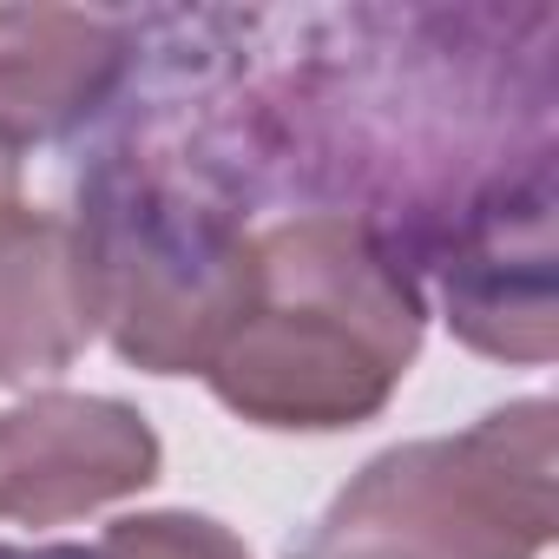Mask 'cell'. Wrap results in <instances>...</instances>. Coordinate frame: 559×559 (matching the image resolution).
I'll use <instances>...</instances> for the list:
<instances>
[{
  "mask_svg": "<svg viewBox=\"0 0 559 559\" xmlns=\"http://www.w3.org/2000/svg\"><path fill=\"white\" fill-rule=\"evenodd\" d=\"M415 343L421 304L402 257L349 217H304L250 243V304L211 382L263 428H349L389 402Z\"/></svg>",
  "mask_w": 559,
  "mask_h": 559,
  "instance_id": "6da1fadb",
  "label": "cell"
},
{
  "mask_svg": "<svg viewBox=\"0 0 559 559\" xmlns=\"http://www.w3.org/2000/svg\"><path fill=\"white\" fill-rule=\"evenodd\" d=\"M80 250L93 304L112 323L126 362L152 376L211 369L250 304V237L237 198L198 165L165 178L139 158H112L86 178Z\"/></svg>",
  "mask_w": 559,
  "mask_h": 559,
  "instance_id": "7a4b0ae2",
  "label": "cell"
},
{
  "mask_svg": "<svg viewBox=\"0 0 559 559\" xmlns=\"http://www.w3.org/2000/svg\"><path fill=\"white\" fill-rule=\"evenodd\" d=\"M552 539V402L382 454L290 559H533Z\"/></svg>",
  "mask_w": 559,
  "mask_h": 559,
  "instance_id": "3957f363",
  "label": "cell"
},
{
  "mask_svg": "<svg viewBox=\"0 0 559 559\" xmlns=\"http://www.w3.org/2000/svg\"><path fill=\"white\" fill-rule=\"evenodd\" d=\"M448 323L487 349L546 362L552 356V158L487 185L441 237Z\"/></svg>",
  "mask_w": 559,
  "mask_h": 559,
  "instance_id": "277c9868",
  "label": "cell"
},
{
  "mask_svg": "<svg viewBox=\"0 0 559 559\" xmlns=\"http://www.w3.org/2000/svg\"><path fill=\"white\" fill-rule=\"evenodd\" d=\"M158 474V435L119 402L47 395L0 415V513L67 520Z\"/></svg>",
  "mask_w": 559,
  "mask_h": 559,
  "instance_id": "5b68a950",
  "label": "cell"
},
{
  "mask_svg": "<svg viewBox=\"0 0 559 559\" xmlns=\"http://www.w3.org/2000/svg\"><path fill=\"white\" fill-rule=\"evenodd\" d=\"M93 276L67 224L21 204L0 211V382H34L73 362L93 336Z\"/></svg>",
  "mask_w": 559,
  "mask_h": 559,
  "instance_id": "8992f818",
  "label": "cell"
},
{
  "mask_svg": "<svg viewBox=\"0 0 559 559\" xmlns=\"http://www.w3.org/2000/svg\"><path fill=\"white\" fill-rule=\"evenodd\" d=\"M119 73V40L112 21L80 14L67 47L40 53L14 47L8 21H0V139H53L67 132L80 112H93V99L112 86Z\"/></svg>",
  "mask_w": 559,
  "mask_h": 559,
  "instance_id": "52a82bcc",
  "label": "cell"
},
{
  "mask_svg": "<svg viewBox=\"0 0 559 559\" xmlns=\"http://www.w3.org/2000/svg\"><path fill=\"white\" fill-rule=\"evenodd\" d=\"M99 559H250V552L230 533H217V520L152 513V520H119Z\"/></svg>",
  "mask_w": 559,
  "mask_h": 559,
  "instance_id": "ba28073f",
  "label": "cell"
},
{
  "mask_svg": "<svg viewBox=\"0 0 559 559\" xmlns=\"http://www.w3.org/2000/svg\"><path fill=\"white\" fill-rule=\"evenodd\" d=\"M0 559H99L86 546H0Z\"/></svg>",
  "mask_w": 559,
  "mask_h": 559,
  "instance_id": "9c48e42d",
  "label": "cell"
},
{
  "mask_svg": "<svg viewBox=\"0 0 559 559\" xmlns=\"http://www.w3.org/2000/svg\"><path fill=\"white\" fill-rule=\"evenodd\" d=\"M14 191H21V171H14V158H8V145H0V211H8V204H21Z\"/></svg>",
  "mask_w": 559,
  "mask_h": 559,
  "instance_id": "30bf717a",
  "label": "cell"
}]
</instances>
